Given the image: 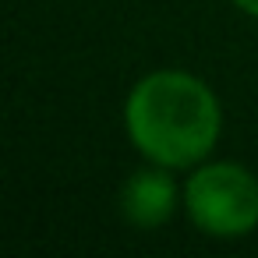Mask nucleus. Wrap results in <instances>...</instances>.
Returning a JSON list of instances; mask_svg holds the SVG:
<instances>
[{"instance_id":"3","label":"nucleus","mask_w":258,"mask_h":258,"mask_svg":"<svg viewBox=\"0 0 258 258\" xmlns=\"http://www.w3.org/2000/svg\"><path fill=\"white\" fill-rule=\"evenodd\" d=\"M120 212L138 230H159L177 212V184L170 177V166H145L135 170L120 187Z\"/></svg>"},{"instance_id":"4","label":"nucleus","mask_w":258,"mask_h":258,"mask_svg":"<svg viewBox=\"0 0 258 258\" xmlns=\"http://www.w3.org/2000/svg\"><path fill=\"white\" fill-rule=\"evenodd\" d=\"M233 4L244 11V15H251V18H258V0H233Z\"/></svg>"},{"instance_id":"1","label":"nucleus","mask_w":258,"mask_h":258,"mask_svg":"<svg viewBox=\"0 0 258 258\" xmlns=\"http://www.w3.org/2000/svg\"><path fill=\"white\" fill-rule=\"evenodd\" d=\"M124 124L131 145L145 159L191 170L216 149L223 113L216 92L202 78L187 71H152L131 89Z\"/></svg>"},{"instance_id":"2","label":"nucleus","mask_w":258,"mask_h":258,"mask_svg":"<svg viewBox=\"0 0 258 258\" xmlns=\"http://www.w3.org/2000/svg\"><path fill=\"white\" fill-rule=\"evenodd\" d=\"M184 209L209 237H247L258 226V177L240 163L195 166L184 184Z\"/></svg>"}]
</instances>
